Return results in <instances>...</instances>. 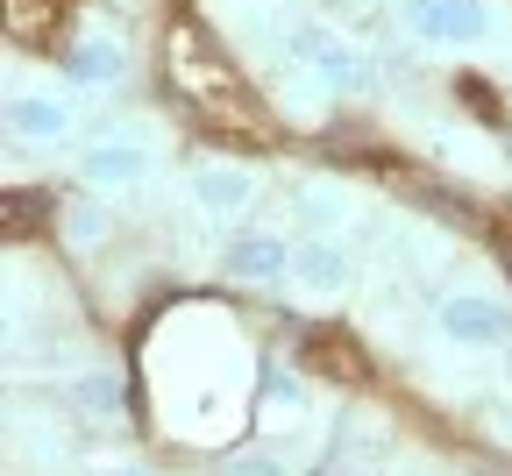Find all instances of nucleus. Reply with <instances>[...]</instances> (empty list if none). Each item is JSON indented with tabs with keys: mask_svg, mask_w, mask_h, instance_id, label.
Returning a JSON list of instances; mask_svg holds the SVG:
<instances>
[{
	"mask_svg": "<svg viewBox=\"0 0 512 476\" xmlns=\"http://www.w3.org/2000/svg\"><path fill=\"white\" fill-rule=\"evenodd\" d=\"M164 57H171V86L200 107L207 121H228V128H249L256 121V107H249V86L235 79V64L192 29V22H178L171 36H164Z\"/></svg>",
	"mask_w": 512,
	"mask_h": 476,
	"instance_id": "f257e3e1",
	"label": "nucleus"
},
{
	"mask_svg": "<svg viewBox=\"0 0 512 476\" xmlns=\"http://www.w3.org/2000/svg\"><path fill=\"white\" fill-rule=\"evenodd\" d=\"M406 29H413L420 43L470 50V43H484L498 22H491V0H406Z\"/></svg>",
	"mask_w": 512,
	"mask_h": 476,
	"instance_id": "f03ea898",
	"label": "nucleus"
},
{
	"mask_svg": "<svg viewBox=\"0 0 512 476\" xmlns=\"http://www.w3.org/2000/svg\"><path fill=\"white\" fill-rule=\"evenodd\" d=\"M441 334L456 349H512V306L491 292H448L441 299Z\"/></svg>",
	"mask_w": 512,
	"mask_h": 476,
	"instance_id": "7ed1b4c3",
	"label": "nucleus"
},
{
	"mask_svg": "<svg viewBox=\"0 0 512 476\" xmlns=\"http://www.w3.org/2000/svg\"><path fill=\"white\" fill-rule=\"evenodd\" d=\"M292 57L306 64V72H320L335 93H363V86L377 79V64H370L356 43H342L335 29H299V36H292Z\"/></svg>",
	"mask_w": 512,
	"mask_h": 476,
	"instance_id": "20e7f679",
	"label": "nucleus"
},
{
	"mask_svg": "<svg viewBox=\"0 0 512 476\" xmlns=\"http://www.w3.org/2000/svg\"><path fill=\"white\" fill-rule=\"evenodd\" d=\"M192 199H200L207 214H242L256 199V171H242L228 157H207V164H192Z\"/></svg>",
	"mask_w": 512,
	"mask_h": 476,
	"instance_id": "39448f33",
	"label": "nucleus"
},
{
	"mask_svg": "<svg viewBox=\"0 0 512 476\" xmlns=\"http://www.w3.org/2000/svg\"><path fill=\"white\" fill-rule=\"evenodd\" d=\"M349 278H356V263H349L342 242L306 235V242L292 249V285H306V292H349Z\"/></svg>",
	"mask_w": 512,
	"mask_h": 476,
	"instance_id": "423d86ee",
	"label": "nucleus"
},
{
	"mask_svg": "<svg viewBox=\"0 0 512 476\" xmlns=\"http://www.w3.org/2000/svg\"><path fill=\"white\" fill-rule=\"evenodd\" d=\"M228 278L235 285H278V278H292V249L278 235H242L228 249Z\"/></svg>",
	"mask_w": 512,
	"mask_h": 476,
	"instance_id": "0eeeda50",
	"label": "nucleus"
},
{
	"mask_svg": "<svg viewBox=\"0 0 512 476\" xmlns=\"http://www.w3.org/2000/svg\"><path fill=\"white\" fill-rule=\"evenodd\" d=\"M79 171H86V185H136L150 171V150L128 143V135H107V143H86Z\"/></svg>",
	"mask_w": 512,
	"mask_h": 476,
	"instance_id": "6e6552de",
	"label": "nucleus"
},
{
	"mask_svg": "<svg viewBox=\"0 0 512 476\" xmlns=\"http://www.w3.org/2000/svg\"><path fill=\"white\" fill-rule=\"evenodd\" d=\"M72 128V107L50 100V93H15L8 100V135H22V143H57V135Z\"/></svg>",
	"mask_w": 512,
	"mask_h": 476,
	"instance_id": "1a4fd4ad",
	"label": "nucleus"
},
{
	"mask_svg": "<svg viewBox=\"0 0 512 476\" xmlns=\"http://www.w3.org/2000/svg\"><path fill=\"white\" fill-rule=\"evenodd\" d=\"M121 72H128V50H121V36L86 29V36L72 43V79H79V86H114Z\"/></svg>",
	"mask_w": 512,
	"mask_h": 476,
	"instance_id": "9d476101",
	"label": "nucleus"
},
{
	"mask_svg": "<svg viewBox=\"0 0 512 476\" xmlns=\"http://www.w3.org/2000/svg\"><path fill=\"white\" fill-rule=\"evenodd\" d=\"M299 363L320 370V377H335V384H363V356L349 349V334H306Z\"/></svg>",
	"mask_w": 512,
	"mask_h": 476,
	"instance_id": "9b49d317",
	"label": "nucleus"
},
{
	"mask_svg": "<svg viewBox=\"0 0 512 476\" xmlns=\"http://www.w3.org/2000/svg\"><path fill=\"white\" fill-rule=\"evenodd\" d=\"M57 22V0H8V36L15 43H50Z\"/></svg>",
	"mask_w": 512,
	"mask_h": 476,
	"instance_id": "f8f14e48",
	"label": "nucleus"
},
{
	"mask_svg": "<svg viewBox=\"0 0 512 476\" xmlns=\"http://www.w3.org/2000/svg\"><path fill=\"white\" fill-rule=\"evenodd\" d=\"M79 405L93 420H121V384L114 377H79Z\"/></svg>",
	"mask_w": 512,
	"mask_h": 476,
	"instance_id": "ddd939ff",
	"label": "nucleus"
},
{
	"mask_svg": "<svg viewBox=\"0 0 512 476\" xmlns=\"http://www.w3.org/2000/svg\"><path fill=\"white\" fill-rule=\"evenodd\" d=\"M299 214L320 221V228H335V221H342V192H335V185H306V192H299Z\"/></svg>",
	"mask_w": 512,
	"mask_h": 476,
	"instance_id": "4468645a",
	"label": "nucleus"
},
{
	"mask_svg": "<svg viewBox=\"0 0 512 476\" xmlns=\"http://www.w3.org/2000/svg\"><path fill=\"white\" fill-rule=\"evenodd\" d=\"M64 235H72L79 249H100V242H107V221H100L93 207H72V214H64Z\"/></svg>",
	"mask_w": 512,
	"mask_h": 476,
	"instance_id": "2eb2a0df",
	"label": "nucleus"
},
{
	"mask_svg": "<svg viewBox=\"0 0 512 476\" xmlns=\"http://www.w3.org/2000/svg\"><path fill=\"white\" fill-rule=\"evenodd\" d=\"M313 476H370V462L349 455V448H335V455H320V462H313Z\"/></svg>",
	"mask_w": 512,
	"mask_h": 476,
	"instance_id": "dca6fc26",
	"label": "nucleus"
},
{
	"mask_svg": "<svg viewBox=\"0 0 512 476\" xmlns=\"http://www.w3.org/2000/svg\"><path fill=\"white\" fill-rule=\"evenodd\" d=\"M228 476H285V469H278L271 455H235V462H228Z\"/></svg>",
	"mask_w": 512,
	"mask_h": 476,
	"instance_id": "f3484780",
	"label": "nucleus"
},
{
	"mask_svg": "<svg viewBox=\"0 0 512 476\" xmlns=\"http://www.w3.org/2000/svg\"><path fill=\"white\" fill-rule=\"evenodd\" d=\"M121 476H143V469H121Z\"/></svg>",
	"mask_w": 512,
	"mask_h": 476,
	"instance_id": "a211bd4d",
	"label": "nucleus"
}]
</instances>
